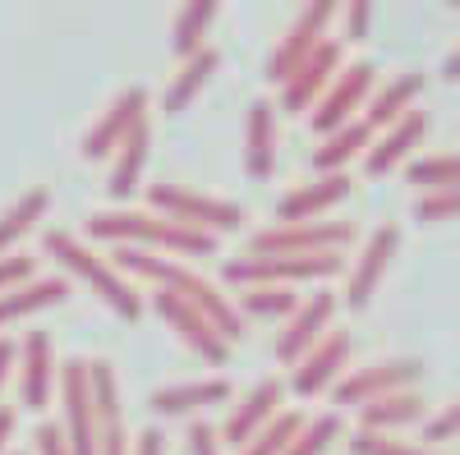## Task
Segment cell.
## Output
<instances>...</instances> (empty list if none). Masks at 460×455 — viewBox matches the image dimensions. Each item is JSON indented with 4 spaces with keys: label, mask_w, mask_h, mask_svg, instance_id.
Wrapping results in <instances>:
<instances>
[{
    "label": "cell",
    "mask_w": 460,
    "mask_h": 455,
    "mask_svg": "<svg viewBox=\"0 0 460 455\" xmlns=\"http://www.w3.org/2000/svg\"><path fill=\"white\" fill-rule=\"evenodd\" d=\"M217 69H221V51H217V47H203V51L189 56V60L180 65V74L171 79L166 97H162V110H166V116H180V110L212 83V74H217Z\"/></svg>",
    "instance_id": "cell-27"
},
{
    "label": "cell",
    "mask_w": 460,
    "mask_h": 455,
    "mask_svg": "<svg viewBox=\"0 0 460 455\" xmlns=\"http://www.w3.org/2000/svg\"><path fill=\"white\" fill-rule=\"evenodd\" d=\"M14 424H19V414H14L10 405H0V455H5V446H10V433H14Z\"/></svg>",
    "instance_id": "cell-45"
},
{
    "label": "cell",
    "mask_w": 460,
    "mask_h": 455,
    "mask_svg": "<svg viewBox=\"0 0 460 455\" xmlns=\"http://www.w3.org/2000/svg\"><path fill=\"white\" fill-rule=\"evenodd\" d=\"M88 387H93V414H97V455H129L120 377H115L111 359H88Z\"/></svg>",
    "instance_id": "cell-11"
},
{
    "label": "cell",
    "mask_w": 460,
    "mask_h": 455,
    "mask_svg": "<svg viewBox=\"0 0 460 455\" xmlns=\"http://www.w3.org/2000/svg\"><path fill=\"white\" fill-rule=\"evenodd\" d=\"M244 171L253 179H267L277 171V106L258 97L244 110Z\"/></svg>",
    "instance_id": "cell-22"
},
{
    "label": "cell",
    "mask_w": 460,
    "mask_h": 455,
    "mask_svg": "<svg viewBox=\"0 0 460 455\" xmlns=\"http://www.w3.org/2000/svg\"><path fill=\"white\" fill-rule=\"evenodd\" d=\"M345 65V47L336 42V37H323V42L304 56L295 69H290V79L277 83L281 88V110H290V116H304V110H314V101L327 92V83L336 79V69Z\"/></svg>",
    "instance_id": "cell-9"
},
{
    "label": "cell",
    "mask_w": 460,
    "mask_h": 455,
    "mask_svg": "<svg viewBox=\"0 0 460 455\" xmlns=\"http://www.w3.org/2000/svg\"><path fill=\"white\" fill-rule=\"evenodd\" d=\"M396 249H401V231H396V225H377V231L364 240L355 267H350V281H345V303H350V309H368V299L377 294V285H382V276H387Z\"/></svg>",
    "instance_id": "cell-17"
},
{
    "label": "cell",
    "mask_w": 460,
    "mask_h": 455,
    "mask_svg": "<svg viewBox=\"0 0 460 455\" xmlns=\"http://www.w3.org/2000/svg\"><path fill=\"white\" fill-rule=\"evenodd\" d=\"M147 152H152V125L147 120H138L129 134H125V143L111 152V179H106V194L115 198V203H125V198H134V188L143 184V166H147Z\"/></svg>",
    "instance_id": "cell-24"
},
{
    "label": "cell",
    "mask_w": 460,
    "mask_h": 455,
    "mask_svg": "<svg viewBox=\"0 0 460 455\" xmlns=\"http://www.w3.org/2000/svg\"><path fill=\"white\" fill-rule=\"evenodd\" d=\"M14 363H19V400L37 414V409H47L51 396H56V346H51V336L47 331H28L19 346H14Z\"/></svg>",
    "instance_id": "cell-15"
},
{
    "label": "cell",
    "mask_w": 460,
    "mask_h": 455,
    "mask_svg": "<svg viewBox=\"0 0 460 455\" xmlns=\"http://www.w3.org/2000/svg\"><path fill=\"white\" fill-rule=\"evenodd\" d=\"M281 396H286V382L281 377H262V382H253L235 405H230V414H226V424L217 428L221 433V442H230V446H244L267 419H272V414L281 409Z\"/></svg>",
    "instance_id": "cell-20"
},
{
    "label": "cell",
    "mask_w": 460,
    "mask_h": 455,
    "mask_svg": "<svg viewBox=\"0 0 460 455\" xmlns=\"http://www.w3.org/2000/svg\"><path fill=\"white\" fill-rule=\"evenodd\" d=\"M424 134H429V110H419V106L405 110L396 125H387V129L377 134V143H368L364 171L368 175H392L396 166H405L414 157V147L424 143Z\"/></svg>",
    "instance_id": "cell-21"
},
{
    "label": "cell",
    "mask_w": 460,
    "mask_h": 455,
    "mask_svg": "<svg viewBox=\"0 0 460 455\" xmlns=\"http://www.w3.org/2000/svg\"><path fill=\"white\" fill-rule=\"evenodd\" d=\"M28 281H37V258L23 253V249L0 253V294H5V290H19V285H28Z\"/></svg>",
    "instance_id": "cell-38"
},
{
    "label": "cell",
    "mask_w": 460,
    "mask_h": 455,
    "mask_svg": "<svg viewBox=\"0 0 460 455\" xmlns=\"http://www.w3.org/2000/svg\"><path fill=\"white\" fill-rule=\"evenodd\" d=\"M240 318H290L299 309V294L290 285H244L240 290Z\"/></svg>",
    "instance_id": "cell-33"
},
{
    "label": "cell",
    "mask_w": 460,
    "mask_h": 455,
    "mask_svg": "<svg viewBox=\"0 0 460 455\" xmlns=\"http://www.w3.org/2000/svg\"><path fill=\"white\" fill-rule=\"evenodd\" d=\"M442 69H447V79H460V47L447 56V65H442Z\"/></svg>",
    "instance_id": "cell-46"
},
{
    "label": "cell",
    "mask_w": 460,
    "mask_h": 455,
    "mask_svg": "<svg viewBox=\"0 0 460 455\" xmlns=\"http://www.w3.org/2000/svg\"><path fill=\"white\" fill-rule=\"evenodd\" d=\"M368 19H373L368 0H350V5H345V37H341V47L345 42H359V37L368 32Z\"/></svg>",
    "instance_id": "cell-41"
},
{
    "label": "cell",
    "mask_w": 460,
    "mask_h": 455,
    "mask_svg": "<svg viewBox=\"0 0 460 455\" xmlns=\"http://www.w3.org/2000/svg\"><path fill=\"white\" fill-rule=\"evenodd\" d=\"M451 437H460V400H451V405H442L438 414H429L424 419V446H442V442H451Z\"/></svg>",
    "instance_id": "cell-39"
},
{
    "label": "cell",
    "mask_w": 460,
    "mask_h": 455,
    "mask_svg": "<svg viewBox=\"0 0 460 455\" xmlns=\"http://www.w3.org/2000/svg\"><path fill=\"white\" fill-rule=\"evenodd\" d=\"M419 377H424V363L419 359H382L368 368H350L332 391H336V405H368V400L392 396V391H414Z\"/></svg>",
    "instance_id": "cell-10"
},
{
    "label": "cell",
    "mask_w": 460,
    "mask_h": 455,
    "mask_svg": "<svg viewBox=\"0 0 460 455\" xmlns=\"http://www.w3.org/2000/svg\"><path fill=\"white\" fill-rule=\"evenodd\" d=\"M350 188H355V179L345 175V171H332V175H318V179H304V184L290 188V194H281V203H277V221H281V225H295V221H323L336 203L350 198Z\"/></svg>",
    "instance_id": "cell-19"
},
{
    "label": "cell",
    "mask_w": 460,
    "mask_h": 455,
    "mask_svg": "<svg viewBox=\"0 0 460 455\" xmlns=\"http://www.w3.org/2000/svg\"><path fill=\"white\" fill-rule=\"evenodd\" d=\"M32 446H37V455H69V442H65L60 424H37Z\"/></svg>",
    "instance_id": "cell-42"
},
{
    "label": "cell",
    "mask_w": 460,
    "mask_h": 455,
    "mask_svg": "<svg viewBox=\"0 0 460 455\" xmlns=\"http://www.w3.org/2000/svg\"><path fill=\"white\" fill-rule=\"evenodd\" d=\"M350 354H355V336L345 331V327H341V331L332 327V331L318 340V346L295 363V372H290V391L309 400V396L336 387L341 377H345V368H350Z\"/></svg>",
    "instance_id": "cell-12"
},
{
    "label": "cell",
    "mask_w": 460,
    "mask_h": 455,
    "mask_svg": "<svg viewBox=\"0 0 460 455\" xmlns=\"http://www.w3.org/2000/svg\"><path fill=\"white\" fill-rule=\"evenodd\" d=\"M332 19H336V0H314V5H304V10L295 14V23L286 28V37L277 42V51L267 56V79L286 83L290 69L323 42V32H327Z\"/></svg>",
    "instance_id": "cell-14"
},
{
    "label": "cell",
    "mask_w": 460,
    "mask_h": 455,
    "mask_svg": "<svg viewBox=\"0 0 460 455\" xmlns=\"http://www.w3.org/2000/svg\"><path fill=\"white\" fill-rule=\"evenodd\" d=\"M424 92V74L419 69H405V74H396V79H387L382 88H373V97H368V110H364V125L377 134V129H387V125H396L405 110H414V97Z\"/></svg>",
    "instance_id": "cell-26"
},
{
    "label": "cell",
    "mask_w": 460,
    "mask_h": 455,
    "mask_svg": "<svg viewBox=\"0 0 460 455\" xmlns=\"http://www.w3.org/2000/svg\"><path fill=\"white\" fill-rule=\"evenodd\" d=\"M189 455H221V433L208 419H189Z\"/></svg>",
    "instance_id": "cell-40"
},
{
    "label": "cell",
    "mask_w": 460,
    "mask_h": 455,
    "mask_svg": "<svg viewBox=\"0 0 460 455\" xmlns=\"http://www.w3.org/2000/svg\"><path fill=\"white\" fill-rule=\"evenodd\" d=\"M47 207H51V188L37 184V188L19 194L5 212H0V253H14V244H19L23 235H32V225L47 216Z\"/></svg>",
    "instance_id": "cell-29"
},
{
    "label": "cell",
    "mask_w": 460,
    "mask_h": 455,
    "mask_svg": "<svg viewBox=\"0 0 460 455\" xmlns=\"http://www.w3.org/2000/svg\"><path fill=\"white\" fill-rule=\"evenodd\" d=\"M350 455H442L424 442H405L396 433H350Z\"/></svg>",
    "instance_id": "cell-35"
},
{
    "label": "cell",
    "mask_w": 460,
    "mask_h": 455,
    "mask_svg": "<svg viewBox=\"0 0 460 455\" xmlns=\"http://www.w3.org/2000/svg\"><path fill=\"white\" fill-rule=\"evenodd\" d=\"M410 184H419L424 194L433 188H460V152H429V157L410 162Z\"/></svg>",
    "instance_id": "cell-34"
},
{
    "label": "cell",
    "mask_w": 460,
    "mask_h": 455,
    "mask_svg": "<svg viewBox=\"0 0 460 455\" xmlns=\"http://www.w3.org/2000/svg\"><path fill=\"white\" fill-rule=\"evenodd\" d=\"M84 231L93 240H106L115 249H147V253H180V258H212L217 253V235L194 231V225H180L171 216L157 212H93Z\"/></svg>",
    "instance_id": "cell-2"
},
{
    "label": "cell",
    "mask_w": 460,
    "mask_h": 455,
    "mask_svg": "<svg viewBox=\"0 0 460 455\" xmlns=\"http://www.w3.org/2000/svg\"><path fill=\"white\" fill-rule=\"evenodd\" d=\"M368 143H373V129L364 125V120H350V125H341V129H332V134H323V143L314 147V166L323 171V175H332V171H345L355 157H364L368 152Z\"/></svg>",
    "instance_id": "cell-28"
},
{
    "label": "cell",
    "mask_w": 460,
    "mask_h": 455,
    "mask_svg": "<svg viewBox=\"0 0 460 455\" xmlns=\"http://www.w3.org/2000/svg\"><path fill=\"white\" fill-rule=\"evenodd\" d=\"M336 437H341V414H318V419H304V428L286 455H323Z\"/></svg>",
    "instance_id": "cell-36"
},
{
    "label": "cell",
    "mask_w": 460,
    "mask_h": 455,
    "mask_svg": "<svg viewBox=\"0 0 460 455\" xmlns=\"http://www.w3.org/2000/svg\"><path fill=\"white\" fill-rule=\"evenodd\" d=\"M106 262H111L115 272L147 276V281H157V290H171V294H180L184 303H194V309L221 331L226 346H235V340L244 336V318H240L235 303H230V294H221L208 276H199L194 267H184V262L162 258V253H147V249H115Z\"/></svg>",
    "instance_id": "cell-1"
},
{
    "label": "cell",
    "mask_w": 460,
    "mask_h": 455,
    "mask_svg": "<svg viewBox=\"0 0 460 455\" xmlns=\"http://www.w3.org/2000/svg\"><path fill=\"white\" fill-rule=\"evenodd\" d=\"M373 83H377L373 60H345V65L336 69V79L327 83V92L314 101L309 125H314L318 134H332V129H341V125L359 120L355 110L373 97Z\"/></svg>",
    "instance_id": "cell-8"
},
{
    "label": "cell",
    "mask_w": 460,
    "mask_h": 455,
    "mask_svg": "<svg viewBox=\"0 0 460 455\" xmlns=\"http://www.w3.org/2000/svg\"><path fill=\"white\" fill-rule=\"evenodd\" d=\"M217 19V0H189V5L175 14V28H171V47L180 60H189L194 51H203V32L208 23Z\"/></svg>",
    "instance_id": "cell-32"
},
{
    "label": "cell",
    "mask_w": 460,
    "mask_h": 455,
    "mask_svg": "<svg viewBox=\"0 0 460 455\" xmlns=\"http://www.w3.org/2000/svg\"><path fill=\"white\" fill-rule=\"evenodd\" d=\"M230 400V382L226 377H194V382H171V387H157L147 396L152 414L162 419H180V414H199L208 405H221Z\"/></svg>",
    "instance_id": "cell-23"
},
{
    "label": "cell",
    "mask_w": 460,
    "mask_h": 455,
    "mask_svg": "<svg viewBox=\"0 0 460 455\" xmlns=\"http://www.w3.org/2000/svg\"><path fill=\"white\" fill-rule=\"evenodd\" d=\"M65 294H69L65 276H37V281H28L19 290H5L0 294V327L14 322V318H28L37 309H51V303H60Z\"/></svg>",
    "instance_id": "cell-30"
},
{
    "label": "cell",
    "mask_w": 460,
    "mask_h": 455,
    "mask_svg": "<svg viewBox=\"0 0 460 455\" xmlns=\"http://www.w3.org/2000/svg\"><path fill=\"white\" fill-rule=\"evenodd\" d=\"M299 428H304V414L299 409H277L272 419H267L235 455H286L290 442L299 437Z\"/></svg>",
    "instance_id": "cell-31"
},
{
    "label": "cell",
    "mask_w": 460,
    "mask_h": 455,
    "mask_svg": "<svg viewBox=\"0 0 460 455\" xmlns=\"http://www.w3.org/2000/svg\"><path fill=\"white\" fill-rule=\"evenodd\" d=\"M42 244H47V253L60 262L65 272H74L79 281H88V285L97 290V299L106 303V309H115L125 322L143 318V294H138L120 272H115L102 253H93L79 235H69V231H47V235H42Z\"/></svg>",
    "instance_id": "cell-3"
},
{
    "label": "cell",
    "mask_w": 460,
    "mask_h": 455,
    "mask_svg": "<svg viewBox=\"0 0 460 455\" xmlns=\"http://www.w3.org/2000/svg\"><path fill=\"white\" fill-rule=\"evenodd\" d=\"M5 455H19V451H5Z\"/></svg>",
    "instance_id": "cell-47"
},
{
    "label": "cell",
    "mask_w": 460,
    "mask_h": 455,
    "mask_svg": "<svg viewBox=\"0 0 460 455\" xmlns=\"http://www.w3.org/2000/svg\"><path fill=\"white\" fill-rule=\"evenodd\" d=\"M10 368H14V340L0 336V391H5V382H10Z\"/></svg>",
    "instance_id": "cell-44"
},
{
    "label": "cell",
    "mask_w": 460,
    "mask_h": 455,
    "mask_svg": "<svg viewBox=\"0 0 460 455\" xmlns=\"http://www.w3.org/2000/svg\"><path fill=\"white\" fill-rule=\"evenodd\" d=\"M332 318H336V294H332L327 285L314 290V294H304L299 309H295V313L286 318V327L277 331V359H281V363H299V359L332 331Z\"/></svg>",
    "instance_id": "cell-13"
},
{
    "label": "cell",
    "mask_w": 460,
    "mask_h": 455,
    "mask_svg": "<svg viewBox=\"0 0 460 455\" xmlns=\"http://www.w3.org/2000/svg\"><path fill=\"white\" fill-rule=\"evenodd\" d=\"M138 120H147V88H125V92L97 116V125L84 134V147H79V152H84L88 162L111 157V152L125 143V134H129Z\"/></svg>",
    "instance_id": "cell-18"
},
{
    "label": "cell",
    "mask_w": 460,
    "mask_h": 455,
    "mask_svg": "<svg viewBox=\"0 0 460 455\" xmlns=\"http://www.w3.org/2000/svg\"><path fill=\"white\" fill-rule=\"evenodd\" d=\"M341 272V253H240L226 262V281L230 285H304V281H332Z\"/></svg>",
    "instance_id": "cell-4"
},
{
    "label": "cell",
    "mask_w": 460,
    "mask_h": 455,
    "mask_svg": "<svg viewBox=\"0 0 460 455\" xmlns=\"http://www.w3.org/2000/svg\"><path fill=\"white\" fill-rule=\"evenodd\" d=\"M424 419H429V400L419 391H392V396L359 405V433H401Z\"/></svg>",
    "instance_id": "cell-25"
},
{
    "label": "cell",
    "mask_w": 460,
    "mask_h": 455,
    "mask_svg": "<svg viewBox=\"0 0 460 455\" xmlns=\"http://www.w3.org/2000/svg\"><path fill=\"white\" fill-rule=\"evenodd\" d=\"M414 216L433 225V221H456L460 216V188H433V194L414 198Z\"/></svg>",
    "instance_id": "cell-37"
},
{
    "label": "cell",
    "mask_w": 460,
    "mask_h": 455,
    "mask_svg": "<svg viewBox=\"0 0 460 455\" xmlns=\"http://www.w3.org/2000/svg\"><path fill=\"white\" fill-rule=\"evenodd\" d=\"M129 455H166V433L162 428H143L129 442Z\"/></svg>",
    "instance_id": "cell-43"
},
{
    "label": "cell",
    "mask_w": 460,
    "mask_h": 455,
    "mask_svg": "<svg viewBox=\"0 0 460 455\" xmlns=\"http://www.w3.org/2000/svg\"><path fill=\"white\" fill-rule=\"evenodd\" d=\"M60 391V433L69 442V455H97V414H93V387H88V359H65L56 372Z\"/></svg>",
    "instance_id": "cell-6"
},
{
    "label": "cell",
    "mask_w": 460,
    "mask_h": 455,
    "mask_svg": "<svg viewBox=\"0 0 460 455\" xmlns=\"http://www.w3.org/2000/svg\"><path fill=\"white\" fill-rule=\"evenodd\" d=\"M359 240V225L355 221H295V225H267L249 240V253H323V249H336L345 253V244Z\"/></svg>",
    "instance_id": "cell-7"
},
{
    "label": "cell",
    "mask_w": 460,
    "mask_h": 455,
    "mask_svg": "<svg viewBox=\"0 0 460 455\" xmlns=\"http://www.w3.org/2000/svg\"><path fill=\"white\" fill-rule=\"evenodd\" d=\"M152 309L171 322V331H175L199 359H208V363H226V359H230V346L221 340V331L194 309V303H184V299L171 294V290H157V294H152Z\"/></svg>",
    "instance_id": "cell-16"
},
{
    "label": "cell",
    "mask_w": 460,
    "mask_h": 455,
    "mask_svg": "<svg viewBox=\"0 0 460 455\" xmlns=\"http://www.w3.org/2000/svg\"><path fill=\"white\" fill-rule=\"evenodd\" d=\"M147 203H152V212H157V216H171V221L194 225V231H208V235L240 231V221H244V207L240 203L203 194V188H189V184H171V179L147 184Z\"/></svg>",
    "instance_id": "cell-5"
}]
</instances>
